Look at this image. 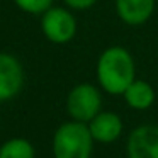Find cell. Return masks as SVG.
<instances>
[{"label":"cell","mask_w":158,"mask_h":158,"mask_svg":"<svg viewBox=\"0 0 158 158\" xmlns=\"http://www.w3.org/2000/svg\"><path fill=\"white\" fill-rule=\"evenodd\" d=\"M134 80H136V66L127 49L121 46H112L99 56L97 82L104 92L110 95H123Z\"/></svg>","instance_id":"6da1fadb"},{"label":"cell","mask_w":158,"mask_h":158,"mask_svg":"<svg viewBox=\"0 0 158 158\" xmlns=\"http://www.w3.org/2000/svg\"><path fill=\"white\" fill-rule=\"evenodd\" d=\"M94 143L89 126L70 119L60 124L53 134V158H92Z\"/></svg>","instance_id":"7a4b0ae2"},{"label":"cell","mask_w":158,"mask_h":158,"mask_svg":"<svg viewBox=\"0 0 158 158\" xmlns=\"http://www.w3.org/2000/svg\"><path fill=\"white\" fill-rule=\"evenodd\" d=\"M102 110L100 90L92 83H78L68 92L66 112L70 119L89 124Z\"/></svg>","instance_id":"3957f363"},{"label":"cell","mask_w":158,"mask_h":158,"mask_svg":"<svg viewBox=\"0 0 158 158\" xmlns=\"http://www.w3.org/2000/svg\"><path fill=\"white\" fill-rule=\"evenodd\" d=\"M41 27L44 36L51 43L65 44L72 41L77 32V21L66 9L51 7L43 14Z\"/></svg>","instance_id":"277c9868"},{"label":"cell","mask_w":158,"mask_h":158,"mask_svg":"<svg viewBox=\"0 0 158 158\" xmlns=\"http://www.w3.org/2000/svg\"><path fill=\"white\" fill-rule=\"evenodd\" d=\"M127 158H158V126L141 124L134 127L126 139Z\"/></svg>","instance_id":"5b68a950"},{"label":"cell","mask_w":158,"mask_h":158,"mask_svg":"<svg viewBox=\"0 0 158 158\" xmlns=\"http://www.w3.org/2000/svg\"><path fill=\"white\" fill-rule=\"evenodd\" d=\"M24 87V68L15 56L0 53V102L14 99Z\"/></svg>","instance_id":"8992f818"},{"label":"cell","mask_w":158,"mask_h":158,"mask_svg":"<svg viewBox=\"0 0 158 158\" xmlns=\"http://www.w3.org/2000/svg\"><path fill=\"white\" fill-rule=\"evenodd\" d=\"M87 126L90 129L94 141L100 144H110L117 141L124 131V123L121 116L112 110H100Z\"/></svg>","instance_id":"52a82bcc"},{"label":"cell","mask_w":158,"mask_h":158,"mask_svg":"<svg viewBox=\"0 0 158 158\" xmlns=\"http://www.w3.org/2000/svg\"><path fill=\"white\" fill-rule=\"evenodd\" d=\"M156 0H116V10L123 22L139 26L153 15Z\"/></svg>","instance_id":"ba28073f"},{"label":"cell","mask_w":158,"mask_h":158,"mask_svg":"<svg viewBox=\"0 0 158 158\" xmlns=\"http://www.w3.org/2000/svg\"><path fill=\"white\" fill-rule=\"evenodd\" d=\"M126 104L134 110H146L155 104V89L146 80H134L123 94Z\"/></svg>","instance_id":"9c48e42d"},{"label":"cell","mask_w":158,"mask_h":158,"mask_svg":"<svg viewBox=\"0 0 158 158\" xmlns=\"http://www.w3.org/2000/svg\"><path fill=\"white\" fill-rule=\"evenodd\" d=\"M0 158H36L34 144L26 138H10L0 144Z\"/></svg>","instance_id":"30bf717a"},{"label":"cell","mask_w":158,"mask_h":158,"mask_svg":"<svg viewBox=\"0 0 158 158\" xmlns=\"http://www.w3.org/2000/svg\"><path fill=\"white\" fill-rule=\"evenodd\" d=\"M15 5L29 14H44L48 9H51L53 0H14Z\"/></svg>","instance_id":"8fae6325"},{"label":"cell","mask_w":158,"mask_h":158,"mask_svg":"<svg viewBox=\"0 0 158 158\" xmlns=\"http://www.w3.org/2000/svg\"><path fill=\"white\" fill-rule=\"evenodd\" d=\"M97 0H65V4L70 5L72 9H77V10H83V9H89L95 4Z\"/></svg>","instance_id":"7c38bea8"},{"label":"cell","mask_w":158,"mask_h":158,"mask_svg":"<svg viewBox=\"0 0 158 158\" xmlns=\"http://www.w3.org/2000/svg\"><path fill=\"white\" fill-rule=\"evenodd\" d=\"M156 4H158V0H156Z\"/></svg>","instance_id":"4fadbf2b"}]
</instances>
